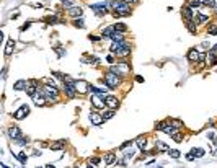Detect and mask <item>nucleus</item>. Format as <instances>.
<instances>
[{"instance_id":"1","label":"nucleus","mask_w":217,"mask_h":168,"mask_svg":"<svg viewBox=\"0 0 217 168\" xmlns=\"http://www.w3.org/2000/svg\"><path fill=\"white\" fill-rule=\"evenodd\" d=\"M41 90H43V95L46 96V100H49V101H57V98H59V90H57L56 85H47V83H46Z\"/></svg>"},{"instance_id":"2","label":"nucleus","mask_w":217,"mask_h":168,"mask_svg":"<svg viewBox=\"0 0 217 168\" xmlns=\"http://www.w3.org/2000/svg\"><path fill=\"white\" fill-rule=\"evenodd\" d=\"M105 83L108 88H111V90H114V88H118L119 85H121V78L116 75V74H113L111 70L106 72L105 74Z\"/></svg>"},{"instance_id":"3","label":"nucleus","mask_w":217,"mask_h":168,"mask_svg":"<svg viewBox=\"0 0 217 168\" xmlns=\"http://www.w3.org/2000/svg\"><path fill=\"white\" fill-rule=\"evenodd\" d=\"M91 105H93L95 109H103L105 105H106L105 95H96V93H93V96H91Z\"/></svg>"},{"instance_id":"4","label":"nucleus","mask_w":217,"mask_h":168,"mask_svg":"<svg viewBox=\"0 0 217 168\" xmlns=\"http://www.w3.org/2000/svg\"><path fill=\"white\" fill-rule=\"evenodd\" d=\"M108 2H103V3H93L91 5V10L95 11L98 16H101V15H105L106 11H108Z\"/></svg>"},{"instance_id":"5","label":"nucleus","mask_w":217,"mask_h":168,"mask_svg":"<svg viewBox=\"0 0 217 168\" xmlns=\"http://www.w3.org/2000/svg\"><path fill=\"white\" fill-rule=\"evenodd\" d=\"M75 88L78 95H85V93L90 92V85L85 80H75Z\"/></svg>"},{"instance_id":"6","label":"nucleus","mask_w":217,"mask_h":168,"mask_svg":"<svg viewBox=\"0 0 217 168\" xmlns=\"http://www.w3.org/2000/svg\"><path fill=\"white\" fill-rule=\"evenodd\" d=\"M28 114H30V106L23 105L21 108H18V109H16V113L13 114V116H15V119H18V121H20V119H25Z\"/></svg>"},{"instance_id":"7","label":"nucleus","mask_w":217,"mask_h":168,"mask_svg":"<svg viewBox=\"0 0 217 168\" xmlns=\"http://www.w3.org/2000/svg\"><path fill=\"white\" fill-rule=\"evenodd\" d=\"M39 92V87H38V80H31L30 83H28V88H26V93L30 95L31 98L34 96L36 93Z\"/></svg>"},{"instance_id":"8","label":"nucleus","mask_w":217,"mask_h":168,"mask_svg":"<svg viewBox=\"0 0 217 168\" xmlns=\"http://www.w3.org/2000/svg\"><path fill=\"white\" fill-rule=\"evenodd\" d=\"M7 134H8V137H10L11 140H16L18 137H21V131H20V128H16V126L10 128L7 131Z\"/></svg>"},{"instance_id":"9","label":"nucleus","mask_w":217,"mask_h":168,"mask_svg":"<svg viewBox=\"0 0 217 168\" xmlns=\"http://www.w3.org/2000/svg\"><path fill=\"white\" fill-rule=\"evenodd\" d=\"M188 61H191V62L201 61V54H199L196 49H189V51H188Z\"/></svg>"},{"instance_id":"10","label":"nucleus","mask_w":217,"mask_h":168,"mask_svg":"<svg viewBox=\"0 0 217 168\" xmlns=\"http://www.w3.org/2000/svg\"><path fill=\"white\" fill-rule=\"evenodd\" d=\"M105 101H106V106H110L111 109H114V108L119 106V101H118L116 96H106Z\"/></svg>"},{"instance_id":"11","label":"nucleus","mask_w":217,"mask_h":168,"mask_svg":"<svg viewBox=\"0 0 217 168\" xmlns=\"http://www.w3.org/2000/svg\"><path fill=\"white\" fill-rule=\"evenodd\" d=\"M90 121L93 122L95 126H101L103 121H105V117L100 116V114H96V113H91V114H90Z\"/></svg>"},{"instance_id":"12","label":"nucleus","mask_w":217,"mask_h":168,"mask_svg":"<svg viewBox=\"0 0 217 168\" xmlns=\"http://www.w3.org/2000/svg\"><path fill=\"white\" fill-rule=\"evenodd\" d=\"M127 43H124V39L122 41H113V44H111V52H118V51H121L122 47L126 46Z\"/></svg>"},{"instance_id":"13","label":"nucleus","mask_w":217,"mask_h":168,"mask_svg":"<svg viewBox=\"0 0 217 168\" xmlns=\"http://www.w3.org/2000/svg\"><path fill=\"white\" fill-rule=\"evenodd\" d=\"M82 13H83V8H80V7H70V8H69V15L74 16V18L82 16Z\"/></svg>"},{"instance_id":"14","label":"nucleus","mask_w":217,"mask_h":168,"mask_svg":"<svg viewBox=\"0 0 217 168\" xmlns=\"http://www.w3.org/2000/svg\"><path fill=\"white\" fill-rule=\"evenodd\" d=\"M181 15L186 18L188 21H193V8L189 5L188 7H183V10H181Z\"/></svg>"},{"instance_id":"15","label":"nucleus","mask_w":217,"mask_h":168,"mask_svg":"<svg viewBox=\"0 0 217 168\" xmlns=\"http://www.w3.org/2000/svg\"><path fill=\"white\" fill-rule=\"evenodd\" d=\"M136 144H137V148H139L141 152H144V148H145V145H147V139L144 137V136H141V137L136 139Z\"/></svg>"},{"instance_id":"16","label":"nucleus","mask_w":217,"mask_h":168,"mask_svg":"<svg viewBox=\"0 0 217 168\" xmlns=\"http://www.w3.org/2000/svg\"><path fill=\"white\" fill-rule=\"evenodd\" d=\"M207 64H209V65H216L217 64V52L209 51V54H207Z\"/></svg>"},{"instance_id":"17","label":"nucleus","mask_w":217,"mask_h":168,"mask_svg":"<svg viewBox=\"0 0 217 168\" xmlns=\"http://www.w3.org/2000/svg\"><path fill=\"white\" fill-rule=\"evenodd\" d=\"M28 83H30V82H26V80H18L15 85H13V88L18 90V92H20V90H26V88H28Z\"/></svg>"},{"instance_id":"18","label":"nucleus","mask_w":217,"mask_h":168,"mask_svg":"<svg viewBox=\"0 0 217 168\" xmlns=\"http://www.w3.org/2000/svg\"><path fill=\"white\" fill-rule=\"evenodd\" d=\"M64 147H66V139H61L59 142L51 144V148H52V150H62Z\"/></svg>"},{"instance_id":"19","label":"nucleus","mask_w":217,"mask_h":168,"mask_svg":"<svg viewBox=\"0 0 217 168\" xmlns=\"http://www.w3.org/2000/svg\"><path fill=\"white\" fill-rule=\"evenodd\" d=\"M116 54H118L119 57H127L129 54H131V46H129V44H126V46L122 47L121 51H118Z\"/></svg>"},{"instance_id":"20","label":"nucleus","mask_w":217,"mask_h":168,"mask_svg":"<svg viewBox=\"0 0 217 168\" xmlns=\"http://www.w3.org/2000/svg\"><path fill=\"white\" fill-rule=\"evenodd\" d=\"M13 47H15V41H13V39H8V43H7V47H5V56H10L11 52H13Z\"/></svg>"},{"instance_id":"21","label":"nucleus","mask_w":217,"mask_h":168,"mask_svg":"<svg viewBox=\"0 0 217 168\" xmlns=\"http://www.w3.org/2000/svg\"><path fill=\"white\" fill-rule=\"evenodd\" d=\"M114 160H116V155H114L113 152L106 153V157H105V165H113V163H114Z\"/></svg>"},{"instance_id":"22","label":"nucleus","mask_w":217,"mask_h":168,"mask_svg":"<svg viewBox=\"0 0 217 168\" xmlns=\"http://www.w3.org/2000/svg\"><path fill=\"white\" fill-rule=\"evenodd\" d=\"M118 67H119L121 75H126V74H129V65H127L126 62H119V64H118Z\"/></svg>"},{"instance_id":"23","label":"nucleus","mask_w":217,"mask_h":168,"mask_svg":"<svg viewBox=\"0 0 217 168\" xmlns=\"http://www.w3.org/2000/svg\"><path fill=\"white\" fill-rule=\"evenodd\" d=\"M113 33H114V26H108V28H105V30H103V34H101V38H111Z\"/></svg>"},{"instance_id":"24","label":"nucleus","mask_w":217,"mask_h":168,"mask_svg":"<svg viewBox=\"0 0 217 168\" xmlns=\"http://www.w3.org/2000/svg\"><path fill=\"white\" fill-rule=\"evenodd\" d=\"M191 152H193V155H194L196 158H201V157H204V153H206V152H204V148H193Z\"/></svg>"},{"instance_id":"25","label":"nucleus","mask_w":217,"mask_h":168,"mask_svg":"<svg viewBox=\"0 0 217 168\" xmlns=\"http://www.w3.org/2000/svg\"><path fill=\"white\" fill-rule=\"evenodd\" d=\"M111 39H113V41H122V39H124V36L121 34V31H116V30H114V33L111 34Z\"/></svg>"},{"instance_id":"26","label":"nucleus","mask_w":217,"mask_h":168,"mask_svg":"<svg viewBox=\"0 0 217 168\" xmlns=\"http://www.w3.org/2000/svg\"><path fill=\"white\" fill-rule=\"evenodd\" d=\"M13 142H15L16 145H26V144H30V139H25L21 136V137H18L16 140H13Z\"/></svg>"},{"instance_id":"27","label":"nucleus","mask_w":217,"mask_h":168,"mask_svg":"<svg viewBox=\"0 0 217 168\" xmlns=\"http://www.w3.org/2000/svg\"><path fill=\"white\" fill-rule=\"evenodd\" d=\"M16 158H18V160H20L23 165H26V162H28V157H26V153H25V152H20L18 155H16Z\"/></svg>"},{"instance_id":"28","label":"nucleus","mask_w":217,"mask_h":168,"mask_svg":"<svg viewBox=\"0 0 217 168\" xmlns=\"http://www.w3.org/2000/svg\"><path fill=\"white\" fill-rule=\"evenodd\" d=\"M114 26V30L116 31H121V33H124V31L127 30V26L124 25V23H116V25H113Z\"/></svg>"},{"instance_id":"29","label":"nucleus","mask_w":217,"mask_h":168,"mask_svg":"<svg viewBox=\"0 0 217 168\" xmlns=\"http://www.w3.org/2000/svg\"><path fill=\"white\" fill-rule=\"evenodd\" d=\"M168 155L172 158H180V150H176V148H172V150H168Z\"/></svg>"},{"instance_id":"30","label":"nucleus","mask_w":217,"mask_h":168,"mask_svg":"<svg viewBox=\"0 0 217 168\" xmlns=\"http://www.w3.org/2000/svg\"><path fill=\"white\" fill-rule=\"evenodd\" d=\"M188 31H189V33H196V31H197L196 25H194V21H188Z\"/></svg>"},{"instance_id":"31","label":"nucleus","mask_w":217,"mask_h":168,"mask_svg":"<svg viewBox=\"0 0 217 168\" xmlns=\"http://www.w3.org/2000/svg\"><path fill=\"white\" fill-rule=\"evenodd\" d=\"M113 116H114V109H111V108H110V109H108V111H106L105 114H103V117H105V121H106V119H111Z\"/></svg>"},{"instance_id":"32","label":"nucleus","mask_w":217,"mask_h":168,"mask_svg":"<svg viewBox=\"0 0 217 168\" xmlns=\"http://www.w3.org/2000/svg\"><path fill=\"white\" fill-rule=\"evenodd\" d=\"M74 25H75L77 28H85V23H83V20H82V18H75Z\"/></svg>"},{"instance_id":"33","label":"nucleus","mask_w":217,"mask_h":168,"mask_svg":"<svg viewBox=\"0 0 217 168\" xmlns=\"http://www.w3.org/2000/svg\"><path fill=\"white\" fill-rule=\"evenodd\" d=\"M157 148H158V150H165V152H168V150H170V148H168L163 142H157Z\"/></svg>"},{"instance_id":"34","label":"nucleus","mask_w":217,"mask_h":168,"mask_svg":"<svg viewBox=\"0 0 217 168\" xmlns=\"http://www.w3.org/2000/svg\"><path fill=\"white\" fill-rule=\"evenodd\" d=\"M207 33H209V34H217V26L216 25H211L209 28H207Z\"/></svg>"},{"instance_id":"35","label":"nucleus","mask_w":217,"mask_h":168,"mask_svg":"<svg viewBox=\"0 0 217 168\" xmlns=\"http://www.w3.org/2000/svg\"><path fill=\"white\" fill-rule=\"evenodd\" d=\"M197 21H199V23H206V21H209V16L207 15H197Z\"/></svg>"},{"instance_id":"36","label":"nucleus","mask_w":217,"mask_h":168,"mask_svg":"<svg viewBox=\"0 0 217 168\" xmlns=\"http://www.w3.org/2000/svg\"><path fill=\"white\" fill-rule=\"evenodd\" d=\"M47 23H52V25H54V23H61V20H59L57 16H49V18H47Z\"/></svg>"},{"instance_id":"37","label":"nucleus","mask_w":217,"mask_h":168,"mask_svg":"<svg viewBox=\"0 0 217 168\" xmlns=\"http://www.w3.org/2000/svg\"><path fill=\"white\" fill-rule=\"evenodd\" d=\"M172 136H173V140H175V142H181V134L180 132H173Z\"/></svg>"},{"instance_id":"38","label":"nucleus","mask_w":217,"mask_h":168,"mask_svg":"<svg viewBox=\"0 0 217 168\" xmlns=\"http://www.w3.org/2000/svg\"><path fill=\"white\" fill-rule=\"evenodd\" d=\"M85 62H88V64H93V65H98V59L96 57H90L88 61H85Z\"/></svg>"},{"instance_id":"39","label":"nucleus","mask_w":217,"mask_h":168,"mask_svg":"<svg viewBox=\"0 0 217 168\" xmlns=\"http://www.w3.org/2000/svg\"><path fill=\"white\" fill-rule=\"evenodd\" d=\"M54 49H56V51H57V54H59V57H62V56H64V54H66V51H64V49H61V46L54 47Z\"/></svg>"},{"instance_id":"40","label":"nucleus","mask_w":217,"mask_h":168,"mask_svg":"<svg viewBox=\"0 0 217 168\" xmlns=\"http://www.w3.org/2000/svg\"><path fill=\"white\" fill-rule=\"evenodd\" d=\"M101 162V160H100V158H98V157H93V158H91V160H90V163H91V165H93V167H95V165H98V163H100Z\"/></svg>"},{"instance_id":"41","label":"nucleus","mask_w":217,"mask_h":168,"mask_svg":"<svg viewBox=\"0 0 217 168\" xmlns=\"http://www.w3.org/2000/svg\"><path fill=\"white\" fill-rule=\"evenodd\" d=\"M124 157H126V158H132V157H134V150H132V148H131V150H127V152L124 153Z\"/></svg>"},{"instance_id":"42","label":"nucleus","mask_w":217,"mask_h":168,"mask_svg":"<svg viewBox=\"0 0 217 168\" xmlns=\"http://www.w3.org/2000/svg\"><path fill=\"white\" fill-rule=\"evenodd\" d=\"M129 145H132V140H126V142H124V144L121 145V150H124V148L129 147Z\"/></svg>"},{"instance_id":"43","label":"nucleus","mask_w":217,"mask_h":168,"mask_svg":"<svg viewBox=\"0 0 217 168\" xmlns=\"http://www.w3.org/2000/svg\"><path fill=\"white\" fill-rule=\"evenodd\" d=\"M62 3H64L66 7H69V8H70V7H74V3H72V0H62Z\"/></svg>"},{"instance_id":"44","label":"nucleus","mask_w":217,"mask_h":168,"mask_svg":"<svg viewBox=\"0 0 217 168\" xmlns=\"http://www.w3.org/2000/svg\"><path fill=\"white\" fill-rule=\"evenodd\" d=\"M106 62H108V64H114V57H113L111 54H110V56H106Z\"/></svg>"},{"instance_id":"45","label":"nucleus","mask_w":217,"mask_h":168,"mask_svg":"<svg viewBox=\"0 0 217 168\" xmlns=\"http://www.w3.org/2000/svg\"><path fill=\"white\" fill-rule=\"evenodd\" d=\"M172 124L175 126V128H181V121H178V119H175V121H172Z\"/></svg>"},{"instance_id":"46","label":"nucleus","mask_w":217,"mask_h":168,"mask_svg":"<svg viewBox=\"0 0 217 168\" xmlns=\"http://www.w3.org/2000/svg\"><path fill=\"white\" fill-rule=\"evenodd\" d=\"M207 137L211 139L212 142H216V139H217V136H216V134H214V132H211V134H207Z\"/></svg>"},{"instance_id":"47","label":"nucleus","mask_w":217,"mask_h":168,"mask_svg":"<svg viewBox=\"0 0 217 168\" xmlns=\"http://www.w3.org/2000/svg\"><path fill=\"white\" fill-rule=\"evenodd\" d=\"M209 5H212V8L217 10V0H209Z\"/></svg>"},{"instance_id":"48","label":"nucleus","mask_w":217,"mask_h":168,"mask_svg":"<svg viewBox=\"0 0 217 168\" xmlns=\"http://www.w3.org/2000/svg\"><path fill=\"white\" fill-rule=\"evenodd\" d=\"M116 165L118 167H126V162H124V160H119V162H116Z\"/></svg>"},{"instance_id":"49","label":"nucleus","mask_w":217,"mask_h":168,"mask_svg":"<svg viewBox=\"0 0 217 168\" xmlns=\"http://www.w3.org/2000/svg\"><path fill=\"white\" fill-rule=\"evenodd\" d=\"M212 155H214V157H217V144L214 145V148H212Z\"/></svg>"},{"instance_id":"50","label":"nucleus","mask_w":217,"mask_h":168,"mask_svg":"<svg viewBox=\"0 0 217 168\" xmlns=\"http://www.w3.org/2000/svg\"><path fill=\"white\" fill-rule=\"evenodd\" d=\"M186 158H188V160H194L196 157H194V155H193V152H191V153H188V155H186Z\"/></svg>"},{"instance_id":"51","label":"nucleus","mask_w":217,"mask_h":168,"mask_svg":"<svg viewBox=\"0 0 217 168\" xmlns=\"http://www.w3.org/2000/svg\"><path fill=\"white\" fill-rule=\"evenodd\" d=\"M136 82H139V83H142V82H144V78H142L141 75H137V77H136Z\"/></svg>"},{"instance_id":"52","label":"nucleus","mask_w":217,"mask_h":168,"mask_svg":"<svg viewBox=\"0 0 217 168\" xmlns=\"http://www.w3.org/2000/svg\"><path fill=\"white\" fill-rule=\"evenodd\" d=\"M126 3H136V2H139V0H124Z\"/></svg>"},{"instance_id":"53","label":"nucleus","mask_w":217,"mask_h":168,"mask_svg":"<svg viewBox=\"0 0 217 168\" xmlns=\"http://www.w3.org/2000/svg\"><path fill=\"white\" fill-rule=\"evenodd\" d=\"M91 41H100V38H96V36H90Z\"/></svg>"},{"instance_id":"54","label":"nucleus","mask_w":217,"mask_h":168,"mask_svg":"<svg viewBox=\"0 0 217 168\" xmlns=\"http://www.w3.org/2000/svg\"><path fill=\"white\" fill-rule=\"evenodd\" d=\"M212 51H214V52H217V44H216L214 47H212Z\"/></svg>"}]
</instances>
